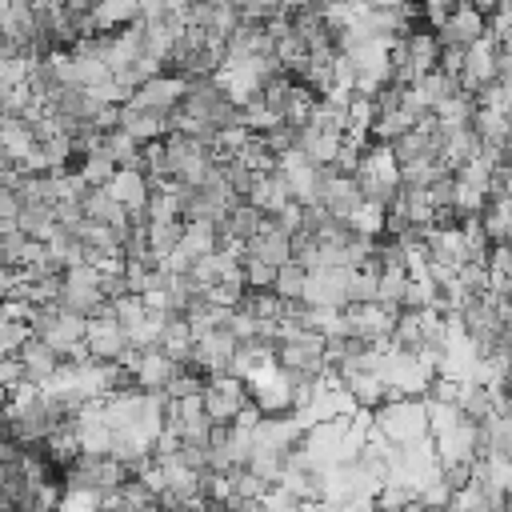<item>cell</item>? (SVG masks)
Returning <instances> with one entry per match:
<instances>
[{
  "mask_svg": "<svg viewBox=\"0 0 512 512\" xmlns=\"http://www.w3.org/2000/svg\"><path fill=\"white\" fill-rule=\"evenodd\" d=\"M372 428L392 444V448H412V444H428L432 440V424H428V404L424 396H392L380 408L368 412Z\"/></svg>",
  "mask_w": 512,
  "mask_h": 512,
  "instance_id": "6da1fadb",
  "label": "cell"
},
{
  "mask_svg": "<svg viewBox=\"0 0 512 512\" xmlns=\"http://www.w3.org/2000/svg\"><path fill=\"white\" fill-rule=\"evenodd\" d=\"M276 364L288 368V372H300V376H328L324 332H320V328H292V332H280Z\"/></svg>",
  "mask_w": 512,
  "mask_h": 512,
  "instance_id": "7a4b0ae2",
  "label": "cell"
},
{
  "mask_svg": "<svg viewBox=\"0 0 512 512\" xmlns=\"http://www.w3.org/2000/svg\"><path fill=\"white\" fill-rule=\"evenodd\" d=\"M200 404H204V412L212 416V424H232V420H240L256 400H252V388H248L244 376H236V372H216V376H208V384H204V392H200Z\"/></svg>",
  "mask_w": 512,
  "mask_h": 512,
  "instance_id": "3957f363",
  "label": "cell"
},
{
  "mask_svg": "<svg viewBox=\"0 0 512 512\" xmlns=\"http://www.w3.org/2000/svg\"><path fill=\"white\" fill-rule=\"evenodd\" d=\"M184 88H188V80L184 76H176V72H168V68H160L156 76H148L128 100L132 104H140V108H148V112H160V116H172L176 108H180V100H184Z\"/></svg>",
  "mask_w": 512,
  "mask_h": 512,
  "instance_id": "277c9868",
  "label": "cell"
},
{
  "mask_svg": "<svg viewBox=\"0 0 512 512\" xmlns=\"http://www.w3.org/2000/svg\"><path fill=\"white\" fill-rule=\"evenodd\" d=\"M180 368H184V364H180V360H172L164 348H144V352H140V360L132 364L136 384H140L144 392H164V388H168V380H172Z\"/></svg>",
  "mask_w": 512,
  "mask_h": 512,
  "instance_id": "5b68a950",
  "label": "cell"
},
{
  "mask_svg": "<svg viewBox=\"0 0 512 512\" xmlns=\"http://www.w3.org/2000/svg\"><path fill=\"white\" fill-rule=\"evenodd\" d=\"M296 148L304 152V160L328 168V164H336V152L344 148V132H332V128H320V124H300Z\"/></svg>",
  "mask_w": 512,
  "mask_h": 512,
  "instance_id": "8992f818",
  "label": "cell"
},
{
  "mask_svg": "<svg viewBox=\"0 0 512 512\" xmlns=\"http://www.w3.org/2000/svg\"><path fill=\"white\" fill-rule=\"evenodd\" d=\"M108 192L128 208V212H144V204H148V196H152V180H148V172L144 168H116L112 172V180H108Z\"/></svg>",
  "mask_w": 512,
  "mask_h": 512,
  "instance_id": "52a82bcc",
  "label": "cell"
},
{
  "mask_svg": "<svg viewBox=\"0 0 512 512\" xmlns=\"http://www.w3.org/2000/svg\"><path fill=\"white\" fill-rule=\"evenodd\" d=\"M16 356L24 360V372H28V380H36V384H48V380L64 368V356H60L48 340H40V336H28Z\"/></svg>",
  "mask_w": 512,
  "mask_h": 512,
  "instance_id": "ba28073f",
  "label": "cell"
},
{
  "mask_svg": "<svg viewBox=\"0 0 512 512\" xmlns=\"http://www.w3.org/2000/svg\"><path fill=\"white\" fill-rule=\"evenodd\" d=\"M304 284H308V268L300 260H288V264L276 268L272 292H280L284 300H304Z\"/></svg>",
  "mask_w": 512,
  "mask_h": 512,
  "instance_id": "9c48e42d",
  "label": "cell"
},
{
  "mask_svg": "<svg viewBox=\"0 0 512 512\" xmlns=\"http://www.w3.org/2000/svg\"><path fill=\"white\" fill-rule=\"evenodd\" d=\"M20 204H24L20 188L0 184V232H4V228H16V220H20Z\"/></svg>",
  "mask_w": 512,
  "mask_h": 512,
  "instance_id": "30bf717a",
  "label": "cell"
},
{
  "mask_svg": "<svg viewBox=\"0 0 512 512\" xmlns=\"http://www.w3.org/2000/svg\"><path fill=\"white\" fill-rule=\"evenodd\" d=\"M28 380V372H24V360L12 352V356H0V384L12 392L16 384H24Z\"/></svg>",
  "mask_w": 512,
  "mask_h": 512,
  "instance_id": "8fae6325",
  "label": "cell"
},
{
  "mask_svg": "<svg viewBox=\"0 0 512 512\" xmlns=\"http://www.w3.org/2000/svg\"><path fill=\"white\" fill-rule=\"evenodd\" d=\"M96 4H100V0H60V8H64L68 16H92Z\"/></svg>",
  "mask_w": 512,
  "mask_h": 512,
  "instance_id": "7c38bea8",
  "label": "cell"
}]
</instances>
